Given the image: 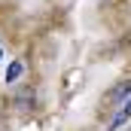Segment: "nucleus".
<instances>
[{"mask_svg":"<svg viewBox=\"0 0 131 131\" xmlns=\"http://www.w3.org/2000/svg\"><path fill=\"white\" fill-rule=\"evenodd\" d=\"M21 73H25V64H21V61H12V64L6 67V82H15Z\"/></svg>","mask_w":131,"mask_h":131,"instance_id":"obj_3","label":"nucleus"},{"mask_svg":"<svg viewBox=\"0 0 131 131\" xmlns=\"http://www.w3.org/2000/svg\"><path fill=\"white\" fill-rule=\"evenodd\" d=\"M0 58H3V52H0Z\"/></svg>","mask_w":131,"mask_h":131,"instance_id":"obj_4","label":"nucleus"},{"mask_svg":"<svg viewBox=\"0 0 131 131\" xmlns=\"http://www.w3.org/2000/svg\"><path fill=\"white\" fill-rule=\"evenodd\" d=\"M128 95H131V82L125 79V82H119V85H116V89L107 95V101H110V104H116V101H125Z\"/></svg>","mask_w":131,"mask_h":131,"instance_id":"obj_2","label":"nucleus"},{"mask_svg":"<svg viewBox=\"0 0 131 131\" xmlns=\"http://www.w3.org/2000/svg\"><path fill=\"white\" fill-rule=\"evenodd\" d=\"M128 119H131V98L125 101V104H122V110H119V113H116V116L110 119V125H107V131H119L122 125H125V122H128Z\"/></svg>","mask_w":131,"mask_h":131,"instance_id":"obj_1","label":"nucleus"}]
</instances>
